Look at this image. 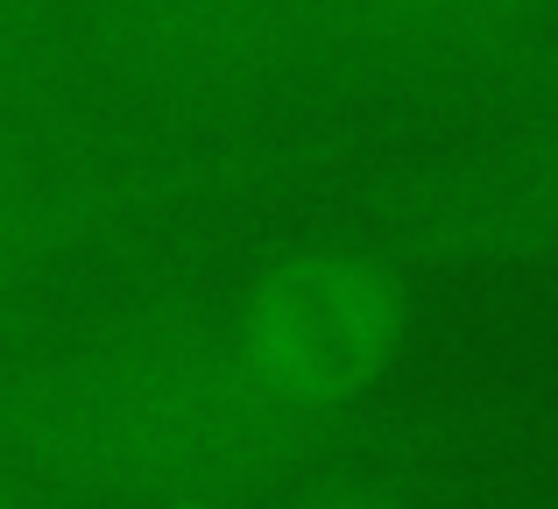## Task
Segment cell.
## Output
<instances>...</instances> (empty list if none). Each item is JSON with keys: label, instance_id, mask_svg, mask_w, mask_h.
Returning <instances> with one entry per match:
<instances>
[{"label": "cell", "instance_id": "cell-1", "mask_svg": "<svg viewBox=\"0 0 558 509\" xmlns=\"http://www.w3.org/2000/svg\"><path fill=\"white\" fill-rule=\"evenodd\" d=\"M354 439L255 375L227 304H142L64 347L0 354V468L28 496L198 509L298 482Z\"/></svg>", "mask_w": 558, "mask_h": 509}, {"label": "cell", "instance_id": "cell-2", "mask_svg": "<svg viewBox=\"0 0 558 509\" xmlns=\"http://www.w3.org/2000/svg\"><path fill=\"white\" fill-rule=\"evenodd\" d=\"M410 276L340 234H312L247 276L227 326L255 375L304 417L361 425L410 340Z\"/></svg>", "mask_w": 558, "mask_h": 509}, {"label": "cell", "instance_id": "cell-3", "mask_svg": "<svg viewBox=\"0 0 558 509\" xmlns=\"http://www.w3.org/2000/svg\"><path fill=\"white\" fill-rule=\"evenodd\" d=\"M326 234L381 255L410 283L558 262V135H517L375 178L340 198Z\"/></svg>", "mask_w": 558, "mask_h": 509}, {"label": "cell", "instance_id": "cell-4", "mask_svg": "<svg viewBox=\"0 0 558 509\" xmlns=\"http://www.w3.org/2000/svg\"><path fill=\"white\" fill-rule=\"evenodd\" d=\"M78 57L121 93L163 107H219L332 64L304 0H71Z\"/></svg>", "mask_w": 558, "mask_h": 509}, {"label": "cell", "instance_id": "cell-5", "mask_svg": "<svg viewBox=\"0 0 558 509\" xmlns=\"http://www.w3.org/2000/svg\"><path fill=\"white\" fill-rule=\"evenodd\" d=\"M332 64L438 93H523L551 78L545 0H304Z\"/></svg>", "mask_w": 558, "mask_h": 509}, {"label": "cell", "instance_id": "cell-6", "mask_svg": "<svg viewBox=\"0 0 558 509\" xmlns=\"http://www.w3.org/2000/svg\"><path fill=\"white\" fill-rule=\"evenodd\" d=\"M178 198H191V184L149 192L78 163H50L22 128H0V298L121 241L128 227H142L156 206L170 213Z\"/></svg>", "mask_w": 558, "mask_h": 509}, {"label": "cell", "instance_id": "cell-7", "mask_svg": "<svg viewBox=\"0 0 558 509\" xmlns=\"http://www.w3.org/2000/svg\"><path fill=\"white\" fill-rule=\"evenodd\" d=\"M78 64L71 0H0V107L22 113Z\"/></svg>", "mask_w": 558, "mask_h": 509}, {"label": "cell", "instance_id": "cell-8", "mask_svg": "<svg viewBox=\"0 0 558 509\" xmlns=\"http://www.w3.org/2000/svg\"><path fill=\"white\" fill-rule=\"evenodd\" d=\"M290 509H417L396 482H375V474H318L312 488H298Z\"/></svg>", "mask_w": 558, "mask_h": 509}, {"label": "cell", "instance_id": "cell-9", "mask_svg": "<svg viewBox=\"0 0 558 509\" xmlns=\"http://www.w3.org/2000/svg\"><path fill=\"white\" fill-rule=\"evenodd\" d=\"M0 509H36V496H28V488L14 482L8 468H0Z\"/></svg>", "mask_w": 558, "mask_h": 509}, {"label": "cell", "instance_id": "cell-10", "mask_svg": "<svg viewBox=\"0 0 558 509\" xmlns=\"http://www.w3.org/2000/svg\"><path fill=\"white\" fill-rule=\"evenodd\" d=\"M0 128H22V121H14V113H8V107H0Z\"/></svg>", "mask_w": 558, "mask_h": 509}, {"label": "cell", "instance_id": "cell-11", "mask_svg": "<svg viewBox=\"0 0 558 509\" xmlns=\"http://www.w3.org/2000/svg\"><path fill=\"white\" fill-rule=\"evenodd\" d=\"M198 509H227V502H198Z\"/></svg>", "mask_w": 558, "mask_h": 509}]
</instances>
